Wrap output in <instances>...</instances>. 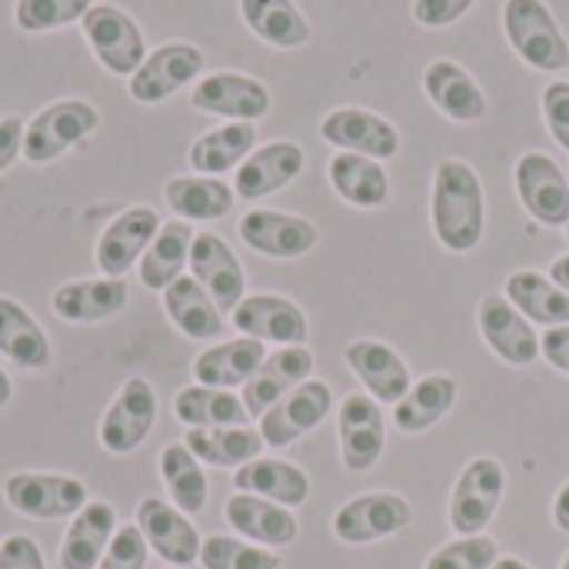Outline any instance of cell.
I'll list each match as a JSON object with an SVG mask.
<instances>
[{
	"mask_svg": "<svg viewBox=\"0 0 569 569\" xmlns=\"http://www.w3.org/2000/svg\"><path fill=\"white\" fill-rule=\"evenodd\" d=\"M223 513H227V523L240 537H247V540H253L260 547H290L297 540V533H300L297 517L287 507L270 503L263 497L237 493V497L227 500Z\"/></svg>",
	"mask_w": 569,
	"mask_h": 569,
	"instance_id": "obj_26",
	"label": "cell"
},
{
	"mask_svg": "<svg viewBox=\"0 0 569 569\" xmlns=\"http://www.w3.org/2000/svg\"><path fill=\"white\" fill-rule=\"evenodd\" d=\"M477 327L487 347L510 367H530L540 360V333L537 327L503 297L487 293L477 307Z\"/></svg>",
	"mask_w": 569,
	"mask_h": 569,
	"instance_id": "obj_11",
	"label": "cell"
},
{
	"mask_svg": "<svg viewBox=\"0 0 569 569\" xmlns=\"http://www.w3.org/2000/svg\"><path fill=\"white\" fill-rule=\"evenodd\" d=\"M90 7H93V0H17L13 23L27 33H47V30H60L73 20H83V13Z\"/></svg>",
	"mask_w": 569,
	"mask_h": 569,
	"instance_id": "obj_42",
	"label": "cell"
},
{
	"mask_svg": "<svg viewBox=\"0 0 569 569\" xmlns=\"http://www.w3.org/2000/svg\"><path fill=\"white\" fill-rule=\"evenodd\" d=\"M127 303V283L120 277L70 280L53 290L50 310L67 323H103L117 317Z\"/></svg>",
	"mask_w": 569,
	"mask_h": 569,
	"instance_id": "obj_25",
	"label": "cell"
},
{
	"mask_svg": "<svg viewBox=\"0 0 569 569\" xmlns=\"http://www.w3.org/2000/svg\"><path fill=\"white\" fill-rule=\"evenodd\" d=\"M550 280H553L560 290H567L569 293V253H563V257H557V260H553V267H550Z\"/></svg>",
	"mask_w": 569,
	"mask_h": 569,
	"instance_id": "obj_52",
	"label": "cell"
},
{
	"mask_svg": "<svg viewBox=\"0 0 569 569\" xmlns=\"http://www.w3.org/2000/svg\"><path fill=\"white\" fill-rule=\"evenodd\" d=\"M157 420V393L143 377H130L100 420V447L113 457L133 453Z\"/></svg>",
	"mask_w": 569,
	"mask_h": 569,
	"instance_id": "obj_13",
	"label": "cell"
},
{
	"mask_svg": "<svg viewBox=\"0 0 569 569\" xmlns=\"http://www.w3.org/2000/svg\"><path fill=\"white\" fill-rule=\"evenodd\" d=\"M190 103L203 113L257 123L270 113V90L263 80L237 70H217L190 90Z\"/></svg>",
	"mask_w": 569,
	"mask_h": 569,
	"instance_id": "obj_16",
	"label": "cell"
},
{
	"mask_svg": "<svg viewBox=\"0 0 569 569\" xmlns=\"http://www.w3.org/2000/svg\"><path fill=\"white\" fill-rule=\"evenodd\" d=\"M303 147L293 140H273L257 147L233 177V193L243 200H263L283 187H290L300 173H303Z\"/></svg>",
	"mask_w": 569,
	"mask_h": 569,
	"instance_id": "obj_21",
	"label": "cell"
},
{
	"mask_svg": "<svg viewBox=\"0 0 569 569\" xmlns=\"http://www.w3.org/2000/svg\"><path fill=\"white\" fill-rule=\"evenodd\" d=\"M563 230H567V240H569V223H567V227H563Z\"/></svg>",
	"mask_w": 569,
	"mask_h": 569,
	"instance_id": "obj_56",
	"label": "cell"
},
{
	"mask_svg": "<svg viewBox=\"0 0 569 569\" xmlns=\"http://www.w3.org/2000/svg\"><path fill=\"white\" fill-rule=\"evenodd\" d=\"M257 143V127L247 120H227L207 133H200L190 143V167L203 177H223L227 170H237Z\"/></svg>",
	"mask_w": 569,
	"mask_h": 569,
	"instance_id": "obj_32",
	"label": "cell"
},
{
	"mask_svg": "<svg viewBox=\"0 0 569 569\" xmlns=\"http://www.w3.org/2000/svg\"><path fill=\"white\" fill-rule=\"evenodd\" d=\"M553 523L563 530V533H569V483L557 493V503H553Z\"/></svg>",
	"mask_w": 569,
	"mask_h": 569,
	"instance_id": "obj_51",
	"label": "cell"
},
{
	"mask_svg": "<svg viewBox=\"0 0 569 569\" xmlns=\"http://www.w3.org/2000/svg\"><path fill=\"white\" fill-rule=\"evenodd\" d=\"M503 297L530 320V323H543L550 327H563L569 323V293L560 290L550 277L537 273V270H517L507 280Z\"/></svg>",
	"mask_w": 569,
	"mask_h": 569,
	"instance_id": "obj_39",
	"label": "cell"
},
{
	"mask_svg": "<svg viewBox=\"0 0 569 569\" xmlns=\"http://www.w3.org/2000/svg\"><path fill=\"white\" fill-rule=\"evenodd\" d=\"M230 317L240 337H250L260 343L307 347V337H310L307 313L293 300L277 297V293H247Z\"/></svg>",
	"mask_w": 569,
	"mask_h": 569,
	"instance_id": "obj_15",
	"label": "cell"
},
{
	"mask_svg": "<svg viewBox=\"0 0 569 569\" xmlns=\"http://www.w3.org/2000/svg\"><path fill=\"white\" fill-rule=\"evenodd\" d=\"M347 367L353 370V377L363 383V390L380 403H400L410 390V370L403 363V357L380 340H353L343 350Z\"/></svg>",
	"mask_w": 569,
	"mask_h": 569,
	"instance_id": "obj_24",
	"label": "cell"
},
{
	"mask_svg": "<svg viewBox=\"0 0 569 569\" xmlns=\"http://www.w3.org/2000/svg\"><path fill=\"white\" fill-rule=\"evenodd\" d=\"M113 533H117V513H113V507L103 503V500L87 503L73 517V523H70V530L63 537L60 567L97 569L100 560H103V553H107V547H110V540H113Z\"/></svg>",
	"mask_w": 569,
	"mask_h": 569,
	"instance_id": "obj_29",
	"label": "cell"
},
{
	"mask_svg": "<svg viewBox=\"0 0 569 569\" xmlns=\"http://www.w3.org/2000/svg\"><path fill=\"white\" fill-rule=\"evenodd\" d=\"M460 383L447 373H430L417 380L400 403H393V423L403 433H423L437 427L457 403Z\"/></svg>",
	"mask_w": 569,
	"mask_h": 569,
	"instance_id": "obj_36",
	"label": "cell"
},
{
	"mask_svg": "<svg viewBox=\"0 0 569 569\" xmlns=\"http://www.w3.org/2000/svg\"><path fill=\"white\" fill-rule=\"evenodd\" d=\"M500 560L493 537H460L447 547H440L423 569H493Z\"/></svg>",
	"mask_w": 569,
	"mask_h": 569,
	"instance_id": "obj_44",
	"label": "cell"
},
{
	"mask_svg": "<svg viewBox=\"0 0 569 569\" xmlns=\"http://www.w3.org/2000/svg\"><path fill=\"white\" fill-rule=\"evenodd\" d=\"M423 93L427 100L450 120L457 123H477L487 117V93L483 87L473 80V73L467 67H460L457 60H430L423 70Z\"/></svg>",
	"mask_w": 569,
	"mask_h": 569,
	"instance_id": "obj_22",
	"label": "cell"
},
{
	"mask_svg": "<svg viewBox=\"0 0 569 569\" xmlns=\"http://www.w3.org/2000/svg\"><path fill=\"white\" fill-rule=\"evenodd\" d=\"M313 373V353L307 347H280L277 353H270L260 370L243 383V407L250 413V420L263 417L277 400H283L290 390H297L300 383H307Z\"/></svg>",
	"mask_w": 569,
	"mask_h": 569,
	"instance_id": "obj_23",
	"label": "cell"
},
{
	"mask_svg": "<svg viewBox=\"0 0 569 569\" xmlns=\"http://www.w3.org/2000/svg\"><path fill=\"white\" fill-rule=\"evenodd\" d=\"M3 497L30 520L77 517L87 507V487L63 473H13L3 483Z\"/></svg>",
	"mask_w": 569,
	"mask_h": 569,
	"instance_id": "obj_9",
	"label": "cell"
},
{
	"mask_svg": "<svg viewBox=\"0 0 569 569\" xmlns=\"http://www.w3.org/2000/svg\"><path fill=\"white\" fill-rule=\"evenodd\" d=\"M193 227L187 220H170L160 223L157 237L150 240L147 253L140 257L137 277L147 290L163 293L173 280L183 277V267L190 263V243H193Z\"/></svg>",
	"mask_w": 569,
	"mask_h": 569,
	"instance_id": "obj_33",
	"label": "cell"
},
{
	"mask_svg": "<svg viewBox=\"0 0 569 569\" xmlns=\"http://www.w3.org/2000/svg\"><path fill=\"white\" fill-rule=\"evenodd\" d=\"M540 353L550 360V367H557L560 373L569 377V323L563 327H550L540 340Z\"/></svg>",
	"mask_w": 569,
	"mask_h": 569,
	"instance_id": "obj_49",
	"label": "cell"
},
{
	"mask_svg": "<svg viewBox=\"0 0 569 569\" xmlns=\"http://www.w3.org/2000/svg\"><path fill=\"white\" fill-rule=\"evenodd\" d=\"M23 153V120L3 117L0 120V173Z\"/></svg>",
	"mask_w": 569,
	"mask_h": 569,
	"instance_id": "obj_50",
	"label": "cell"
},
{
	"mask_svg": "<svg viewBox=\"0 0 569 569\" xmlns=\"http://www.w3.org/2000/svg\"><path fill=\"white\" fill-rule=\"evenodd\" d=\"M507 490V473L500 467V460L493 457H477L463 467L453 497H450V527L460 537H480L503 500Z\"/></svg>",
	"mask_w": 569,
	"mask_h": 569,
	"instance_id": "obj_5",
	"label": "cell"
},
{
	"mask_svg": "<svg viewBox=\"0 0 569 569\" xmlns=\"http://www.w3.org/2000/svg\"><path fill=\"white\" fill-rule=\"evenodd\" d=\"M190 277L210 293V300L220 307V313H233L240 300L247 297V277L237 260V253L227 247L217 233H197L190 243Z\"/></svg>",
	"mask_w": 569,
	"mask_h": 569,
	"instance_id": "obj_18",
	"label": "cell"
},
{
	"mask_svg": "<svg viewBox=\"0 0 569 569\" xmlns=\"http://www.w3.org/2000/svg\"><path fill=\"white\" fill-rule=\"evenodd\" d=\"M203 63H207V57L200 47H193L187 40L163 43V47L150 50L147 60L137 67V73L127 80V93L143 107L163 103L177 90H183L190 80H197Z\"/></svg>",
	"mask_w": 569,
	"mask_h": 569,
	"instance_id": "obj_6",
	"label": "cell"
},
{
	"mask_svg": "<svg viewBox=\"0 0 569 569\" xmlns=\"http://www.w3.org/2000/svg\"><path fill=\"white\" fill-rule=\"evenodd\" d=\"M430 223L437 240L450 253H470L480 247L487 230V197L480 173L467 160L443 157L437 163L430 190Z\"/></svg>",
	"mask_w": 569,
	"mask_h": 569,
	"instance_id": "obj_1",
	"label": "cell"
},
{
	"mask_svg": "<svg viewBox=\"0 0 569 569\" xmlns=\"http://www.w3.org/2000/svg\"><path fill=\"white\" fill-rule=\"evenodd\" d=\"M513 187L527 213L543 227L569 223V180L550 153L530 150L513 167Z\"/></svg>",
	"mask_w": 569,
	"mask_h": 569,
	"instance_id": "obj_8",
	"label": "cell"
},
{
	"mask_svg": "<svg viewBox=\"0 0 569 569\" xmlns=\"http://www.w3.org/2000/svg\"><path fill=\"white\" fill-rule=\"evenodd\" d=\"M100 127V110L90 100L67 97L53 100L50 107L37 110L23 127V160L27 163H50L63 157L73 143L90 137Z\"/></svg>",
	"mask_w": 569,
	"mask_h": 569,
	"instance_id": "obj_3",
	"label": "cell"
},
{
	"mask_svg": "<svg viewBox=\"0 0 569 569\" xmlns=\"http://www.w3.org/2000/svg\"><path fill=\"white\" fill-rule=\"evenodd\" d=\"M163 310L170 317V323L197 343H210L223 333V313L220 307L210 300V293L193 280V277H180L163 290Z\"/></svg>",
	"mask_w": 569,
	"mask_h": 569,
	"instance_id": "obj_30",
	"label": "cell"
},
{
	"mask_svg": "<svg viewBox=\"0 0 569 569\" xmlns=\"http://www.w3.org/2000/svg\"><path fill=\"white\" fill-rule=\"evenodd\" d=\"M187 450L210 467H243L263 453V437L253 427H190Z\"/></svg>",
	"mask_w": 569,
	"mask_h": 569,
	"instance_id": "obj_37",
	"label": "cell"
},
{
	"mask_svg": "<svg viewBox=\"0 0 569 569\" xmlns=\"http://www.w3.org/2000/svg\"><path fill=\"white\" fill-rule=\"evenodd\" d=\"M413 507L397 497V493H363L347 500L337 513H333V537L340 543L350 547H363V543H377L387 537L403 533L407 527H413Z\"/></svg>",
	"mask_w": 569,
	"mask_h": 569,
	"instance_id": "obj_7",
	"label": "cell"
},
{
	"mask_svg": "<svg viewBox=\"0 0 569 569\" xmlns=\"http://www.w3.org/2000/svg\"><path fill=\"white\" fill-rule=\"evenodd\" d=\"M160 477L183 513H200L210 497L207 473L200 470V460L187 450V443H170L160 453Z\"/></svg>",
	"mask_w": 569,
	"mask_h": 569,
	"instance_id": "obj_41",
	"label": "cell"
},
{
	"mask_svg": "<svg viewBox=\"0 0 569 569\" xmlns=\"http://www.w3.org/2000/svg\"><path fill=\"white\" fill-rule=\"evenodd\" d=\"M0 353L20 370H43L53 353L43 327L10 297H0Z\"/></svg>",
	"mask_w": 569,
	"mask_h": 569,
	"instance_id": "obj_38",
	"label": "cell"
},
{
	"mask_svg": "<svg viewBox=\"0 0 569 569\" xmlns=\"http://www.w3.org/2000/svg\"><path fill=\"white\" fill-rule=\"evenodd\" d=\"M320 137L347 153H360V157H373V160H390L400 153V130L367 110V107H337L320 120Z\"/></svg>",
	"mask_w": 569,
	"mask_h": 569,
	"instance_id": "obj_14",
	"label": "cell"
},
{
	"mask_svg": "<svg viewBox=\"0 0 569 569\" xmlns=\"http://www.w3.org/2000/svg\"><path fill=\"white\" fill-rule=\"evenodd\" d=\"M80 30H83V40L90 43L97 63L117 77H133L137 67L150 53L137 20L113 3H93L83 13Z\"/></svg>",
	"mask_w": 569,
	"mask_h": 569,
	"instance_id": "obj_4",
	"label": "cell"
},
{
	"mask_svg": "<svg viewBox=\"0 0 569 569\" xmlns=\"http://www.w3.org/2000/svg\"><path fill=\"white\" fill-rule=\"evenodd\" d=\"M200 567L203 569H280V557L263 550V547H253V543H243V540H233V537H210L203 540L200 547Z\"/></svg>",
	"mask_w": 569,
	"mask_h": 569,
	"instance_id": "obj_43",
	"label": "cell"
},
{
	"mask_svg": "<svg viewBox=\"0 0 569 569\" xmlns=\"http://www.w3.org/2000/svg\"><path fill=\"white\" fill-rule=\"evenodd\" d=\"M493 569H530L523 560H517V557H500L497 563H493Z\"/></svg>",
	"mask_w": 569,
	"mask_h": 569,
	"instance_id": "obj_54",
	"label": "cell"
},
{
	"mask_svg": "<svg viewBox=\"0 0 569 569\" xmlns=\"http://www.w3.org/2000/svg\"><path fill=\"white\" fill-rule=\"evenodd\" d=\"M0 569H47L43 567V553L40 547L23 537V533H13L0 543Z\"/></svg>",
	"mask_w": 569,
	"mask_h": 569,
	"instance_id": "obj_48",
	"label": "cell"
},
{
	"mask_svg": "<svg viewBox=\"0 0 569 569\" xmlns=\"http://www.w3.org/2000/svg\"><path fill=\"white\" fill-rule=\"evenodd\" d=\"M173 413L187 427H247L250 423V413L237 393L203 387V383L183 387L173 397Z\"/></svg>",
	"mask_w": 569,
	"mask_h": 569,
	"instance_id": "obj_40",
	"label": "cell"
},
{
	"mask_svg": "<svg viewBox=\"0 0 569 569\" xmlns=\"http://www.w3.org/2000/svg\"><path fill=\"white\" fill-rule=\"evenodd\" d=\"M240 17L257 40L277 50H297L313 33L297 0H240Z\"/></svg>",
	"mask_w": 569,
	"mask_h": 569,
	"instance_id": "obj_34",
	"label": "cell"
},
{
	"mask_svg": "<svg viewBox=\"0 0 569 569\" xmlns=\"http://www.w3.org/2000/svg\"><path fill=\"white\" fill-rule=\"evenodd\" d=\"M237 230H240V240L253 253L270 257V260L307 257L320 240V230L313 220L283 213V210H250V213H243Z\"/></svg>",
	"mask_w": 569,
	"mask_h": 569,
	"instance_id": "obj_17",
	"label": "cell"
},
{
	"mask_svg": "<svg viewBox=\"0 0 569 569\" xmlns=\"http://www.w3.org/2000/svg\"><path fill=\"white\" fill-rule=\"evenodd\" d=\"M333 403V390L323 380H307L297 390H290L283 400H277L263 417H260V437L267 447H290L310 430H317Z\"/></svg>",
	"mask_w": 569,
	"mask_h": 569,
	"instance_id": "obj_12",
	"label": "cell"
},
{
	"mask_svg": "<svg viewBox=\"0 0 569 569\" xmlns=\"http://www.w3.org/2000/svg\"><path fill=\"white\" fill-rule=\"evenodd\" d=\"M540 107H543V120H547L550 137L563 150H569V80H550Z\"/></svg>",
	"mask_w": 569,
	"mask_h": 569,
	"instance_id": "obj_46",
	"label": "cell"
},
{
	"mask_svg": "<svg viewBox=\"0 0 569 569\" xmlns=\"http://www.w3.org/2000/svg\"><path fill=\"white\" fill-rule=\"evenodd\" d=\"M233 487H237V493L263 497L280 507H300L310 497V477L300 467H293L287 460H270V457H257V460L243 463L233 473Z\"/></svg>",
	"mask_w": 569,
	"mask_h": 569,
	"instance_id": "obj_31",
	"label": "cell"
},
{
	"mask_svg": "<svg viewBox=\"0 0 569 569\" xmlns=\"http://www.w3.org/2000/svg\"><path fill=\"white\" fill-rule=\"evenodd\" d=\"M137 527H140L147 547L157 550V557L167 560L170 567H190L200 560V547H203L200 533L183 517V510L170 507L167 500H157V497L140 500Z\"/></svg>",
	"mask_w": 569,
	"mask_h": 569,
	"instance_id": "obj_20",
	"label": "cell"
},
{
	"mask_svg": "<svg viewBox=\"0 0 569 569\" xmlns=\"http://www.w3.org/2000/svg\"><path fill=\"white\" fill-rule=\"evenodd\" d=\"M560 569H569V553H567V557H563V567H560Z\"/></svg>",
	"mask_w": 569,
	"mask_h": 569,
	"instance_id": "obj_55",
	"label": "cell"
},
{
	"mask_svg": "<svg viewBox=\"0 0 569 569\" xmlns=\"http://www.w3.org/2000/svg\"><path fill=\"white\" fill-rule=\"evenodd\" d=\"M10 400H13V383H10V377L3 373V367H0V410H3Z\"/></svg>",
	"mask_w": 569,
	"mask_h": 569,
	"instance_id": "obj_53",
	"label": "cell"
},
{
	"mask_svg": "<svg viewBox=\"0 0 569 569\" xmlns=\"http://www.w3.org/2000/svg\"><path fill=\"white\" fill-rule=\"evenodd\" d=\"M337 430H340V457L350 473H367L380 463L387 450V427H383V407L370 393H350L340 400Z\"/></svg>",
	"mask_w": 569,
	"mask_h": 569,
	"instance_id": "obj_10",
	"label": "cell"
},
{
	"mask_svg": "<svg viewBox=\"0 0 569 569\" xmlns=\"http://www.w3.org/2000/svg\"><path fill=\"white\" fill-rule=\"evenodd\" d=\"M327 177H330V187L337 190V197L350 207L377 210L390 200V177H387L383 163L373 157L340 150L330 157Z\"/></svg>",
	"mask_w": 569,
	"mask_h": 569,
	"instance_id": "obj_27",
	"label": "cell"
},
{
	"mask_svg": "<svg viewBox=\"0 0 569 569\" xmlns=\"http://www.w3.org/2000/svg\"><path fill=\"white\" fill-rule=\"evenodd\" d=\"M163 200L180 220L190 223V220H223L233 210L237 193L220 177L190 173V177H170L163 187Z\"/></svg>",
	"mask_w": 569,
	"mask_h": 569,
	"instance_id": "obj_35",
	"label": "cell"
},
{
	"mask_svg": "<svg viewBox=\"0 0 569 569\" xmlns=\"http://www.w3.org/2000/svg\"><path fill=\"white\" fill-rule=\"evenodd\" d=\"M473 7H477V0H413L410 13L420 27L440 30V27H450L460 17H467Z\"/></svg>",
	"mask_w": 569,
	"mask_h": 569,
	"instance_id": "obj_47",
	"label": "cell"
},
{
	"mask_svg": "<svg viewBox=\"0 0 569 569\" xmlns=\"http://www.w3.org/2000/svg\"><path fill=\"white\" fill-rule=\"evenodd\" d=\"M147 567V540L140 533V527L127 523V527H117L103 560L97 569H143Z\"/></svg>",
	"mask_w": 569,
	"mask_h": 569,
	"instance_id": "obj_45",
	"label": "cell"
},
{
	"mask_svg": "<svg viewBox=\"0 0 569 569\" xmlns=\"http://www.w3.org/2000/svg\"><path fill=\"white\" fill-rule=\"evenodd\" d=\"M503 33L527 67L543 73H560L569 67V40L547 0H507Z\"/></svg>",
	"mask_w": 569,
	"mask_h": 569,
	"instance_id": "obj_2",
	"label": "cell"
},
{
	"mask_svg": "<svg viewBox=\"0 0 569 569\" xmlns=\"http://www.w3.org/2000/svg\"><path fill=\"white\" fill-rule=\"evenodd\" d=\"M267 360V347L260 340L250 337H237L217 347H207L197 360H193V377L203 387H217V390H233L243 387L260 363Z\"/></svg>",
	"mask_w": 569,
	"mask_h": 569,
	"instance_id": "obj_28",
	"label": "cell"
},
{
	"mask_svg": "<svg viewBox=\"0 0 569 569\" xmlns=\"http://www.w3.org/2000/svg\"><path fill=\"white\" fill-rule=\"evenodd\" d=\"M160 230V217L153 207H127L123 213H117L107 230L97 240L93 260L100 267L103 277H123L150 247V240Z\"/></svg>",
	"mask_w": 569,
	"mask_h": 569,
	"instance_id": "obj_19",
	"label": "cell"
}]
</instances>
